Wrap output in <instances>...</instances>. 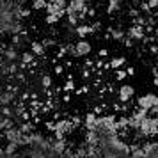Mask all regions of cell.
Masks as SVG:
<instances>
[{
	"label": "cell",
	"mask_w": 158,
	"mask_h": 158,
	"mask_svg": "<svg viewBox=\"0 0 158 158\" xmlns=\"http://www.w3.org/2000/svg\"><path fill=\"white\" fill-rule=\"evenodd\" d=\"M89 53H91V44L85 39H80L78 43L75 44V48H73V55L75 57H85Z\"/></svg>",
	"instance_id": "7a4b0ae2"
},
{
	"label": "cell",
	"mask_w": 158,
	"mask_h": 158,
	"mask_svg": "<svg viewBox=\"0 0 158 158\" xmlns=\"http://www.w3.org/2000/svg\"><path fill=\"white\" fill-rule=\"evenodd\" d=\"M123 64H124V59H123V57L114 59V60H112V68H119V66H123Z\"/></svg>",
	"instance_id": "5b68a950"
},
{
	"label": "cell",
	"mask_w": 158,
	"mask_h": 158,
	"mask_svg": "<svg viewBox=\"0 0 158 158\" xmlns=\"http://www.w3.org/2000/svg\"><path fill=\"white\" fill-rule=\"evenodd\" d=\"M158 105V96L156 94H144V96H140L139 98V107H140V110H144V112H148V110H153V108Z\"/></svg>",
	"instance_id": "6da1fadb"
},
{
	"label": "cell",
	"mask_w": 158,
	"mask_h": 158,
	"mask_svg": "<svg viewBox=\"0 0 158 158\" xmlns=\"http://www.w3.org/2000/svg\"><path fill=\"white\" fill-rule=\"evenodd\" d=\"M133 87L131 85H123V87H119V100L121 101H128V100H131V96H133Z\"/></svg>",
	"instance_id": "3957f363"
},
{
	"label": "cell",
	"mask_w": 158,
	"mask_h": 158,
	"mask_svg": "<svg viewBox=\"0 0 158 158\" xmlns=\"http://www.w3.org/2000/svg\"><path fill=\"white\" fill-rule=\"evenodd\" d=\"M30 52H32V55H41V53L44 52V44L32 43V44H30Z\"/></svg>",
	"instance_id": "277c9868"
}]
</instances>
